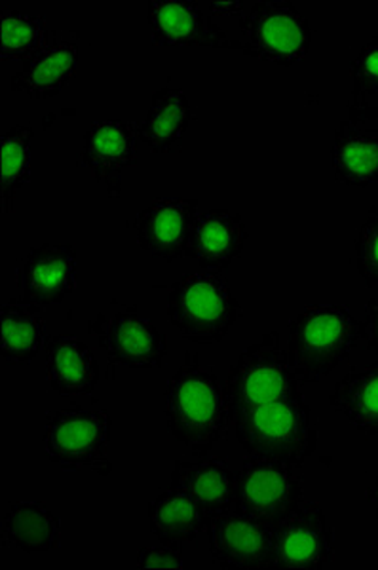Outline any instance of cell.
<instances>
[{"instance_id": "1", "label": "cell", "mask_w": 378, "mask_h": 570, "mask_svg": "<svg viewBox=\"0 0 378 570\" xmlns=\"http://www.w3.org/2000/svg\"><path fill=\"white\" fill-rule=\"evenodd\" d=\"M163 416L171 438L195 456H208L229 426L225 386L217 371L195 352L166 384Z\"/></svg>"}, {"instance_id": "2", "label": "cell", "mask_w": 378, "mask_h": 570, "mask_svg": "<svg viewBox=\"0 0 378 570\" xmlns=\"http://www.w3.org/2000/svg\"><path fill=\"white\" fill-rule=\"evenodd\" d=\"M361 343V324L350 306L308 305L287 324V360L302 384L324 381L350 360Z\"/></svg>"}, {"instance_id": "3", "label": "cell", "mask_w": 378, "mask_h": 570, "mask_svg": "<svg viewBox=\"0 0 378 570\" xmlns=\"http://www.w3.org/2000/svg\"><path fill=\"white\" fill-rule=\"evenodd\" d=\"M232 422L236 440L248 456L300 468L318 448L312 407L302 394L248 409Z\"/></svg>"}, {"instance_id": "4", "label": "cell", "mask_w": 378, "mask_h": 570, "mask_svg": "<svg viewBox=\"0 0 378 570\" xmlns=\"http://www.w3.org/2000/svg\"><path fill=\"white\" fill-rule=\"evenodd\" d=\"M243 316L222 273L187 274L168 293V318L189 343H221Z\"/></svg>"}, {"instance_id": "5", "label": "cell", "mask_w": 378, "mask_h": 570, "mask_svg": "<svg viewBox=\"0 0 378 570\" xmlns=\"http://www.w3.org/2000/svg\"><path fill=\"white\" fill-rule=\"evenodd\" d=\"M302 383L289 365L278 331H270L259 343L251 344L230 365L225 397L230 422L238 413L265 403L302 394Z\"/></svg>"}, {"instance_id": "6", "label": "cell", "mask_w": 378, "mask_h": 570, "mask_svg": "<svg viewBox=\"0 0 378 570\" xmlns=\"http://www.w3.org/2000/svg\"><path fill=\"white\" fill-rule=\"evenodd\" d=\"M44 422V449L53 464L63 470L90 468L101 475L111 472L107 453L112 419L107 409L74 403L48 411Z\"/></svg>"}, {"instance_id": "7", "label": "cell", "mask_w": 378, "mask_h": 570, "mask_svg": "<svg viewBox=\"0 0 378 570\" xmlns=\"http://www.w3.org/2000/svg\"><path fill=\"white\" fill-rule=\"evenodd\" d=\"M243 52L278 66L307 58L312 27L291 0H259L241 18Z\"/></svg>"}, {"instance_id": "8", "label": "cell", "mask_w": 378, "mask_h": 570, "mask_svg": "<svg viewBox=\"0 0 378 570\" xmlns=\"http://www.w3.org/2000/svg\"><path fill=\"white\" fill-rule=\"evenodd\" d=\"M305 500L297 468L284 462L248 456L236 472L235 508L276 525Z\"/></svg>"}, {"instance_id": "9", "label": "cell", "mask_w": 378, "mask_h": 570, "mask_svg": "<svg viewBox=\"0 0 378 570\" xmlns=\"http://www.w3.org/2000/svg\"><path fill=\"white\" fill-rule=\"evenodd\" d=\"M209 553L219 569L276 567L275 525L240 510L209 518L206 523Z\"/></svg>"}, {"instance_id": "10", "label": "cell", "mask_w": 378, "mask_h": 570, "mask_svg": "<svg viewBox=\"0 0 378 570\" xmlns=\"http://www.w3.org/2000/svg\"><path fill=\"white\" fill-rule=\"evenodd\" d=\"M88 330L112 363H122L130 370H160L168 357V338L152 320L128 306L111 316L98 314L88 322Z\"/></svg>"}, {"instance_id": "11", "label": "cell", "mask_w": 378, "mask_h": 570, "mask_svg": "<svg viewBox=\"0 0 378 570\" xmlns=\"http://www.w3.org/2000/svg\"><path fill=\"white\" fill-rule=\"evenodd\" d=\"M276 567L321 570L335 556V532L321 505L302 500L275 525Z\"/></svg>"}, {"instance_id": "12", "label": "cell", "mask_w": 378, "mask_h": 570, "mask_svg": "<svg viewBox=\"0 0 378 570\" xmlns=\"http://www.w3.org/2000/svg\"><path fill=\"white\" fill-rule=\"evenodd\" d=\"M332 174L348 187L378 183L377 105H348V117L332 136Z\"/></svg>"}, {"instance_id": "13", "label": "cell", "mask_w": 378, "mask_h": 570, "mask_svg": "<svg viewBox=\"0 0 378 570\" xmlns=\"http://www.w3.org/2000/svg\"><path fill=\"white\" fill-rule=\"evenodd\" d=\"M79 255L72 244L31 247L18 266V289L29 305H56L77 289Z\"/></svg>"}, {"instance_id": "14", "label": "cell", "mask_w": 378, "mask_h": 570, "mask_svg": "<svg viewBox=\"0 0 378 570\" xmlns=\"http://www.w3.org/2000/svg\"><path fill=\"white\" fill-rule=\"evenodd\" d=\"M139 128L133 124L109 118L93 122L84 134V145L77 160L92 169L93 176L111 196L122 190V174L138 164Z\"/></svg>"}, {"instance_id": "15", "label": "cell", "mask_w": 378, "mask_h": 570, "mask_svg": "<svg viewBox=\"0 0 378 570\" xmlns=\"http://www.w3.org/2000/svg\"><path fill=\"white\" fill-rule=\"evenodd\" d=\"M198 202L187 198L157 200L133 220L139 246L155 259L171 261L189 255Z\"/></svg>"}, {"instance_id": "16", "label": "cell", "mask_w": 378, "mask_h": 570, "mask_svg": "<svg viewBox=\"0 0 378 570\" xmlns=\"http://www.w3.org/2000/svg\"><path fill=\"white\" fill-rule=\"evenodd\" d=\"M77 66L79 42L52 33L39 52L23 59L20 72L12 77V90L33 99L53 98L74 77Z\"/></svg>"}, {"instance_id": "17", "label": "cell", "mask_w": 378, "mask_h": 570, "mask_svg": "<svg viewBox=\"0 0 378 570\" xmlns=\"http://www.w3.org/2000/svg\"><path fill=\"white\" fill-rule=\"evenodd\" d=\"M248 228L240 214L230 209H209L196 217L189 255L211 273H225L243 252Z\"/></svg>"}, {"instance_id": "18", "label": "cell", "mask_w": 378, "mask_h": 570, "mask_svg": "<svg viewBox=\"0 0 378 570\" xmlns=\"http://www.w3.org/2000/svg\"><path fill=\"white\" fill-rule=\"evenodd\" d=\"M171 487L195 499L206 518H216L235 508L236 472L229 462L217 456H198V461H177Z\"/></svg>"}, {"instance_id": "19", "label": "cell", "mask_w": 378, "mask_h": 570, "mask_svg": "<svg viewBox=\"0 0 378 570\" xmlns=\"http://www.w3.org/2000/svg\"><path fill=\"white\" fill-rule=\"evenodd\" d=\"M149 26L162 46L222 45L225 35L192 0H150Z\"/></svg>"}, {"instance_id": "20", "label": "cell", "mask_w": 378, "mask_h": 570, "mask_svg": "<svg viewBox=\"0 0 378 570\" xmlns=\"http://www.w3.org/2000/svg\"><path fill=\"white\" fill-rule=\"evenodd\" d=\"M48 383L59 395L92 394L99 383L98 357L72 335H52L44 343Z\"/></svg>"}, {"instance_id": "21", "label": "cell", "mask_w": 378, "mask_h": 570, "mask_svg": "<svg viewBox=\"0 0 378 570\" xmlns=\"http://www.w3.org/2000/svg\"><path fill=\"white\" fill-rule=\"evenodd\" d=\"M192 110L185 91L176 86H163L150 99L139 139L155 153H179L189 128Z\"/></svg>"}, {"instance_id": "22", "label": "cell", "mask_w": 378, "mask_h": 570, "mask_svg": "<svg viewBox=\"0 0 378 570\" xmlns=\"http://www.w3.org/2000/svg\"><path fill=\"white\" fill-rule=\"evenodd\" d=\"M329 403L350 426L378 438V360L340 376L329 394Z\"/></svg>"}, {"instance_id": "23", "label": "cell", "mask_w": 378, "mask_h": 570, "mask_svg": "<svg viewBox=\"0 0 378 570\" xmlns=\"http://www.w3.org/2000/svg\"><path fill=\"white\" fill-rule=\"evenodd\" d=\"M44 316L40 306L10 298L0 308V357L8 365H27L39 356L44 341Z\"/></svg>"}, {"instance_id": "24", "label": "cell", "mask_w": 378, "mask_h": 570, "mask_svg": "<svg viewBox=\"0 0 378 570\" xmlns=\"http://www.w3.org/2000/svg\"><path fill=\"white\" fill-rule=\"evenodd\" d=\"M2 544L44 553L59 544L61 519L44 502H13L2 518Z\"/></svg>"}, {"instance_id": "25", "label": "cell", "mask_w": 378, "mask_h": 570, "mask_svg": "<svg viewBox=\"0 0 378 570\" xmlns=\"http://www.w3.org/2000/svg\"><path fill=\"white\" fill-rule=\"evenodd\" d=\"M149 521L162 544H189L206 529L208 518L190 494L170 485L150 502Z\"/></svg>"}, {"instance_id": "26", "label": "cell", "mask_w": 378, "mask_h": 570, "mask_svg": "<svg viewBox=\"0 0 378 570\" xmlns=\"http://www.w3.org/2000/svg\"><path fill=\"white\" fill-rule=\"evenodd\" d=\"M33 126L16 124L2 136L0 149V187L4 214L12 212L13 198L20 188L31 181V158H33Z\"/></svg>"}, {"instance_id": "27", "label": "cell", "mask_w": 378, "mask_h": 570, "mask_svg": "<svg viewBox=\"0 0 378 570\" xmlns=\"http://www.w3.org/2000/svg\"><path fill=\"white\" fill-rule=\"evenodd\" d=\"M47 20L42 16L4 10L0 13V58L27 59L47 42Z\"/></svg>"}, {"instance_id": "28", "label": "cell", "mask_w": 378, "mask_h": 570, "mask_svg": "<svg viewBox=\"0 0 378 570\" xmlns=\"http://www.w3.org/2000/svg\"><path fill=\"white\" fill-rule=\"evenodd\" d=\"M354 263L367 289L378 292V202L359 227Z\"/></svg>"}, {"instance_id": "29", "label": "cell", "mask_w": 378, "mask_h": 570, "mask_svg": "<svg viewBox=\"0 0 378 570\" xmlns=\"http://www.w3.org/2000/svg\"><path fill=\"white\" fill-rule=\"evenodd\" d=\"M352 104H366L378 94V35L372 37L352 61Z\"/></svg>"}, {"instance_id": "30", "label": "cell", "mask_w": 378, "mask_h": 570, "mask_svg": "<svg viewBox=\"0 0 378 570\" xmlns=\"http://www.w3.org/2000/svg\"><path fill=\"white\" fill-rule=\"evenodd\" d=\"M141 569H183V544H162L141 548L138 553Z\"/></svg>"}, {"instance_id": "31", "label": "cell", "mask_w": 378, "mask_h": 570, "mask_svg": "<svg viewBox=\"0 0 378 570\" xmlns=\"http://www.w3.org/2000/svg\"><path fill=\"white\" fill-rule=\"evenodd\" d=\"M361 324V338L366 348L378 357V298H371L366 305Z\"/></svg>"}, {"instance_id": "32", "label": "cell", "mask_w": 378, "mask_h": 570, "mask_svg": "<svg viewBox=\"0 0 378 570\" xmlns=\"http://www.w3.org/2000/svg\"><path fill=\"white\" fill-rule=\"evenodd\" d=\"M367 500H369V504H372V508H375V515H377L378 521V475L375 478L371 485H369V489H367Z\"/></svg>"}]
</instances>
